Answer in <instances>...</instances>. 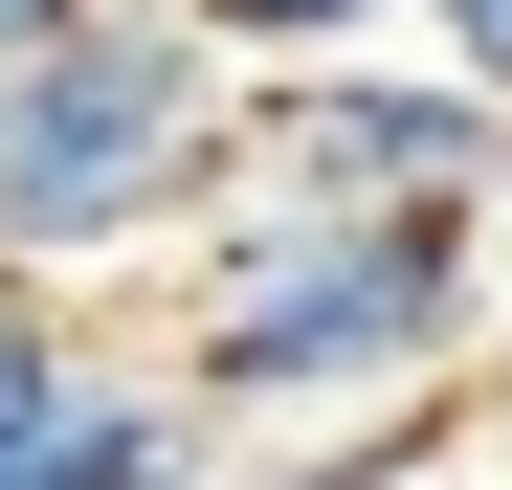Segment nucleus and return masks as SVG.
I'll return each instance as SVG.
<instances>
[{
    "label": "nucleus",
    "instance_id": "obj_1",
    "mask_svg": "<svg viewBox=\"0 0 512 490\" xmlns=\"http://www.w3.org/2000/svg\"><path fill=\"white\" fill-rule=\"evenodd\" d=\"M490 335V201H223L179 379L223 424H357Z\"/></svg>",
    "mask_w": 512,
    "mask_h": 490
},
{
    "label": "nucleus",
    "instance_id": "obj_7",
    "mask_svg": "<svg viewBox=\"0 0 512 490\" xmlns=\"http://www.w3.org/2000/svg\"><path fill=\"white\" fill-rule=\"evenodd\" d=\"M45 23H90V0H0V45H45Z\"/></svg>",
    "mask_w": 512,
    "mask_h": 490
},
{
    "label": "nucleus",
    "instance_id": "obj_6",
    "mask_svg": "<svg viewBox=\"0 0 512 490\" xmlns=\"http://www.w3.org/2000/svg\"><path fill=\"white\" fill-rule=\"evenodd\" d=\"M423 45H446V67H490V90H512V0H423Z\"/></svg>",
    "mask_w": 512,
    "mask_h": 490
},
{
    "label": "nucleus",
    "instance_id": "obj_2",
    "mask_svg": "<svg viewBox=\"0 0 512 490\" xmlns=\"http://www.w3.org/2000/svg\"><path fill=\"white\" fill-rule=\"evenodd\" d=\"M245 179V45L201 0H90L0 45V268H134Z\"/></svg>",
    "mask_w": 512,
    "mask_h": 490
},
{
    "label": "nucleus",
    "instance_id": "obj_5",
    "mask_svg": "<svg viewBox=\"0 0 512 490\" xmlns=\"http://www.w3.org/2000/svg\"><path fill=\"white\" fill-rule=\"evenodd\" d=\"M201 23H223L245 67H290V45H379V23H423V0H201Z\"/></svg>",
    "mask_w": 512,
    "mask_h": 490
},
{
    "label": "nucleus",
    "instance_id": "obj_3",
    "mask_svg": "<svg viewBox=\"0 0 512 490\" xmlns=\"http://www.w3.org/2000/svg\"><path fill=\"white\" fill-rule=\"evenodd\" d=\"M245 201H512V90L423 23L245 67Z\"/></svg>",
    "mask_w": 512,
    "mask_h": 490
},
{
    "label": "nucleus",
    "instance_id": "obj_4",
    "mask_svg": "<svg viewBox=\"0 0 512 490\" xmlns=\"http://www.w3.org/2000/svg\"><path fill=\"white\" fill-rule=\"evenodd\" d=\"M90 379H112V357L67 335V312H45V268H23V290H0V468H23V446L67 424V401H90Z\"/></svg>",
    "mask_w": 512,
    "mask_h": 490
}]
</instances>
